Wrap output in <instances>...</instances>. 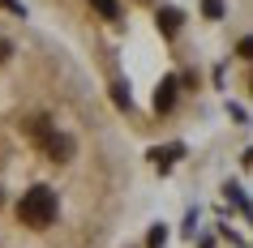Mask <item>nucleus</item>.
Returning a JSON list of instances; mask_svg holds the SVG:
<instances>
[{
  "instance_id": "nucleus-1",
  "label": "nucleus",
  "mask_w": 253,
  "mask_h": 248,
  "mask_svg": "<svg viewBox=\"0 0 253 248\" xmlns=\"http://www.w3.org/2000/svg\"><path fill=\"white\" fill-rule=\"evenodd\" d=\"M133 206V145L90 69L0 13V248H116Z\"/></svg>"
}]
</instances>
